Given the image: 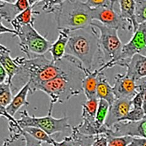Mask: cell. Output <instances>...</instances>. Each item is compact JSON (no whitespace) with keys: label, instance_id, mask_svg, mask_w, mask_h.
I'll return each instance as SVG.
<instances>
[{"label":"cell","instance_id":"obj_10","mask_svg":"<svg viewBox=\"0 0 146 146\" xmlns=\"http://www.w3.org/2000/svg\"><path fill=\"white\" fill-rule=\"evenodd\" d=\"M99 99L98 98L86 100L82 104V122L76 127L81 133L86 135L96 136L100 135L99 131L95 126V117L99 105Z\"/></svg>","mask_w":146,"mask_h":146},{"label":"cell","instance_id":"obj_16","mask_svg":"<svg viewBox=\"0 0 146 146\" xmlns=\"http://www.w3.org/2000/svg\"><path fill=\"white\" fill-rule=\"evenodd\" d=\"M125 74L131 79L138 81L146 78V56L134 55L126 64Z\"/></svg>","mask_w":146,"mask_h":146},{"label":"cell","instance_id":"obj_36","mask_svg":"<svg viewBox=\"0 0 146 146\" xmlns=\"http://www.w3.org/2000/svg\"><path fill=\"white\" fill-rule=\"evenodd\" d=\"M8 76L7 71L1 66H0V83H7Z\"/></svg>","mask_w":146,"mask_h":146},{"label":"cell","instance_id":"obj_1","mask_svg":"<svg viewBox=\"0 0 146 146\" xmlns=\"http://www.w3.org/2000/svg\"><path fill=\"white\" fill-rule=\"evenodd\" d=\"M67 58L66 70L54 80L41 85L38 91L47 95L50 98L48 110L53 111L55 104H63L83 92L82 82L86 70L80 62L71 56Z\"/></svg>","mask_w":146,"mask_h":146},{"label":"cell","instance_id":"obj_19","mask_svg":"<svg viewBox=\"0 0 146 146\" xmlns=\"http://www.w3.org/2000/svg\"><path fill=\"white\" fill-rule=\"evenodd\" d=\"M40 1H38L36 4L33 5L27 8L26 10H24V12L19 14L18 16H17L11 22V25L13 27V29L15 30L17 33V36L18 33L20 31L21 29L23 26L29 24L35 26V22L36 21L35 16L36 15H39L40 13L36 12V11H34L33 9L36 5H39Z\"/></svg>","mask_w":146,"mask_h":146},{"label":"cell","instance_id":"obj_7","mask_svg":"<svg viewBox=\"0 0 146 146\" xmlns=\"http://www.w3.org/2000/svg\"><path fill=\"white\" fill-rule=\"evenodd\" d=\"M17 37L19 40L20 50L27 55V58L43 55L49 52L52 44L31 24L22 27Z\"/></svg>","mask_w":146,"mask_h":146},{"label":"cell","instance_id":"obj_18","mask_svg":"<svg viewBox=\"0 0 146 146\" xmlns=\"http://www.w3.org/2000/svg\"><path fill=\"white\" fill-rule=\"evenodd\" d=\"M101 71H102L99 68H97L85 72V76L82 82V88L86 100L97 98V88L98 85V77Z\"/></svg>","mask_w":146,"mask_h":146},{"label":"cell","instance_id":"obj_30","mask_svg":"<svg viewBox=\"0 0 146 146\" xmlns=\"http://www.w3.org/2000/svg\"><path fill=\"white\" fill-rule=\"evenodd\" d=\"M91 146H108V137L106 134L96 135Z\"/></svg>","mask_w":146,"mask_h":146},{"label":"cell","instance_id":"obj_37","mask_svg":"<svg viewBox=\"0 0 146 146\" xmlns=\"http://www.w3.org/2000/svg\"><path fill=\"white\" fill-rule=\"evenodd\" d=\"M108 146H114L113 143H112L111 141H109V140H108Z\"/></svg>","mask_w":146,"mask_h":146},{"label":"cell","instance_id":"obj_32","mask_svg":"<svg viewBox=\"0 0 146 146\" xmlns=\"http://www.w3.org/2000/svg\"><path fill=\"white\" fill-rule=\"evenodd\" d=\"M22 135L26 139V146H43L41 142L33 138L30 135L24 131L23 130H22Z\"/></svg>","mask_w":146,"mask_h":146},{"label":"cell","instance_id":"obj_5","mask_svg":"<svg viewBox=\"0 0 146 146\" xmlns=\"http://www.w3.org/2000/svg\"><path fill=\"white\" fill-rule=\"evenodd\" d=\"M91 25L99 31L98 68L104 71L114 67L121 53L123 44L119 38L118 30L106 27L97 21H93Z\"/></svg>","mask_w":146,"mask_h":146},{"label":"cell","instance_id":"obj_4","mask_svg":"<svg viewBox=\"0 0 146 146\" xmlns=\"http://www.w3.org/2000/svg\"><path fill=\"white\" fill-rule=\"evenodd\" d=\"M58 30L85 29L93 22L92 10L81 1H60L52 11Z\"/></svg>","mask_w":146,"mask_h":146},{"label":"cell","instance_id":"obj_14","mask_svg":"<svg viewBox=\"0 0 146 146\" xmlns=\"http://www.w3.org/2000/svg\"><path fill=\"white\" fill-rule=\"evenodd\" d=\"M132 104L131 100L116 99L113 104L110 106L105 126L110 129L114 125L121 121L131 110Z\"/></svg>","mask_w":146,"mask_h":146},{"label":"cell","instance_id":"obj_3","mask_svg":"<svg viewBox=\"0 0 146 146\" xmlns=\"http://www.w3.org/2000/svg\"><path fill=\"white\" fill-rule=\"evenodd\" d=\"M99 31L94 26L69 32L66 55L76 58L86 70L92 71L99 53Z\"/></svg>","mask_w":146,"mask_h":146},{"label":"cell","instance_id":"obj_8","mask_svg":"<svg viewBox=\"0 0 146 146\" xmlns=\"http://www.w3.org/2000/svg\"><path fill=\"white\" fill-rule=\"evenodd\" d=\"M137 54L146 56V22L139 24L130 40L123 44L121 53L114 67H125L131 58Z\"/></svg>","mask_w":146,"mask_h":146},{"label":"cell","instance_id":"obj_33","mask_svg":"<svg viewBox=\"0 0 146 146\" xmlns=\"http://www.w3.org/2000/svg\"><path fill=\"white\" fill-rule=\"evenodd\" d=\"M111 1H85L86 4L91 8V9H96V8L107 6L109 4H110Z\"/></svg>","mask_w":146,"mask_h":146},{"label":"cell","instance_id":"obj_6","mask_svg":"<svg viewBox=\"0 0 146 146\" xmlns=\"http://www.w3.org/2000/svg\"><path fill=\"white\" fill-rule=\"evenodd\" d=\"M20 114L21 117L17 119V122L22 128L28 126L37 127L44 130L50 136L55 133L72 131L69 117L64 116L56 118L52 116V111H48L47 116L43 117H36L35 115L31 116L27 110L21 111Z\"/></svg>","mask_w":146,"mask_h":146},{"label":"cell","instance_id":"obj_12","mask_svg":"<svg viewBox=\"0 0 146 146\" xmlns=\"http://www.w3.org/2000/svg\"><path fill=\"white\" fill-rule=\"evenodd\" d=\"M113 88L116 99L132 100L138 92L137 81L126 74L119 73L115 76Z\"/></svg>","mask_w":146,"mask_h":146},{"label":"cell","instance_id":"obj_28","mask_svg":"<svg viewBox=\"0 0 146 146\" xmlns=\"http://www.w3.org/2000/svg\"><path fill=\"white\" fill-rule=\"evenodd\" d=\"M135 16L139 24L146 22V1H135Z\"/></svg>","mask_w":146,"mask_h":146},{"label":"cell","instance_id":"obj_29","mask_svg":"<svg viewBox=\"0 0 146 146\" xmlns=\"http://www.w3.org/2000/svg\"><path fill=\"white\" fill-rule=\"evenodd\" d=\"M108 140L113 143L114 146H129L133 137L130 136L114 137L111 135L106 134Z\"/></svg>","mask_w":146,"mask_h":146},{"label":"cell","instance_id":"obj_13","mask_svg":"<svg viewBox=\"0 0 146 146\" xmlns=\"http://www.w3.org/2000/svg\"><path fill=\"white\" fill-rule=\"evenodd\" d=\"M38 1H17L10 2L8 1H0V16L1 20L11 22L17 16L21 13L33 5L36 4Z\"/></svg>","mask_w":146,"mask_h":146},{"label":"cell","instance_id":"obj_11","mask_svg":"<svg viewBox=\"0 0 146 146\" xmlns=\"http://www.w3.org/2000/svg\"><path fill=\"white\" fill-rule=\"evenodd\" d=\"M114 137L130 136L146 139V114L142 120L135 122L121 121L109 129L108 133Z\"/></svg>","mask_w":146,"mask_h":146},{"label":"cell","instance_id":"obj_22","mask_svg":"<svg viewBox=\"0 0 146 146\" xmlns=\"http://www.w3.org/2000/svg\"><path fill=\"white\" fill-rule=\"evenodd\" d=\"M117 3L119 5L121 17L130 25L134 33L139 26L135 16V1H119Z\"/></svg>","mask_w":146,"mask_h":146},{"label":"cell","instance_id":"obj_17","mask_svg":"<svg viewBox=\"0 0 146 146\" xmlns=\"http://www.w3.org/2000/svg\"><path fill=\"white\" fill-rule=\"evenodd\" d=\"M69 31L66 29L58 30V38L55 41L53 42L49 50L53 60H59L65 56L69 39Z\"/></svg>","mask_w":146,"mask_h":146},{"label":"cell","instance_id":"obj_34","mask_svg":"<svg viewBox=\"0 0 146 146\" xmlns=\"http://www.w3.org/2000/svg\"><path fill=\"white\" fill-rule=\"evenodd\" d=\"M129 146H146V139L133 137Z\"/></svg>","mask_w":146,"mask_h":146},{"label":"cell","instance_id":"obj_31","mask_svg":"<svg viewBox=\"0 0 146 146\" xmlns=\"http://www.w3.org/2000/svg\"><path fill=\"white\" fill-rule=\"evenodd\" d=\"M53 146H75L74 141L71 135L69 136L64 137L63 140L60 142L56 141L55 140H53L52 143Z\"/></svg>","mask_w":146,"mask_h":146},{"label":"cell","instance_id":"obj_9","mask_svg":"<svg viewBox=\"0 0 146 146\" xmlns=\"http://www.w3.org/2000/svg\"><path fill=\"white\" fill-rule=\"evenodd\" d=\"M117 1H111L107 6L92 10L93 21H97L106 27L133 32L127 22L121 17L119 13L114 10V5Z\"/></svg>","mask_w":146,"mask_h":146},{"label":"cell","instance_id":"obj_26","mask_svg":"<svg viewBox=\"0 0 146 146\" xmlns=\"http://www.w3.org/2000/svg\"><path fill=\"white\" fill-rule=\"evenodd\" d=\"M12 87L8 83H0V104L1 108H6L13 99Z\"/></svg>","mask_w":146,"mask_h":146},{"label":"cell","instance_id":"obj_35","mask_svg":"<svg viewBox=\"0 0 146 146\" xmlns=\"http://www.w3.org/2000/svg\"><path fill=\"white\" fill-rule=\"evenodd\" d=\"M0 33H1V35H3L5 33H10L12 34L13 36H17V33L15 31L14 29H11L10 28L5 26L3 23L2 21H1V31H0Z\"/></svg>","mask_w":146,"mask_h":146},{"label":"cell","instance_id":"obj_2","mask_svg":"<svg viewBox=\"0 0 146 146\" xmlns=\"http://www.w3.org/2000/svg\"><path fill=\"white\" fill-rule=\"evenodd\" d=\"M15 60L21 67L20 73L16 76H19L17 80L23 86L29 83V94H34L41 85L62 74L67 64L66 56L57 61L49 60L44 55L33 58L17 57Z\"/></svg>","mask_w":146,"mask_h":146},{"label":"cell","instance_id":"obj_25","mask_svg":"<svg viewBox=\"0 0 146 146\" xmlns=\"http://www.w3.org/2000/svg\"><path fill=\"white\" fill-rule=\"evenodd\" d=\"M71 135L74 139L75 146H91L95 137V136L86 135L81 133L76 126L72 128Z\"/></svg>","mask_w":146,"mask_h":146},{"label":"cell","instance_id":"obj_21","mask_svg":"<svg viewBox=\"0 0 146 146\" xmlns=\"http://www.w3.org/2000/svg\"><path fill=\"white\" fill-rule=\"evenodd\" d=\"M97 97L99 100L102 99L107 101L110 106L113 104L116 99L113 86L109 84L104 71H101L98 77Z\"/></svg>","mask_w":146,"mask_h":146},{"label":"cell","instance_id":"obj_23","mask_svg":"<svg viewBox=\"0 0 146 146\" xmlns=\"http://www.w3.org/2000/svg\"><path fill=\"white\" fill-rule=\"evenodd\" d=\"M28 94H29V85L27 83L13 97L9 106L5 108L10 116L14 117L22 107L29 105V102L27 100Z\"/></svg>","mask_w":146,"mask_h":146},{"label":"cell","instance_id":"obj_24","mask_svg":"<svg viewBox=\"0 0 146 146\" xmlns=\"http://www.w3.org/2000/svg\"><path fill=\"white\" fill-rule=\"evenodd\" d=\"M22 129L25 132L32 136L33 138L41 142H44L48 144L52 145L53 140H55L44 130L37 127L28 126V127H25Z\"/></svg>","mask_w":146,"mask_h":146},{"label":"cell","instance_id":"obj_27","mask_svg":"<svg viewBox=\"0 0 146 146\" xmlns=\"http://www.w3.org/2000/svg\"><path fill=\"white\" fill-rule=\"evenodd\" d=\"M145 112L143 108H135L131 107V110L121 121L135 122L142 120L145 116ZM120 121V122H121Z\"/></svg>","mask_w":146,"mask_h":146},{"label":"cell","instance_id":"obj_15","mask_svg":"<svg viewBox=\"0 0 146 146\" xmlns=\"http://www.w3.org/2000/svg\"><path fill=\"white\" fill-rule=\"evenodd\" d=\"M10 53L9 48L3 44H0V65L7 71L8 76L7 83L12 86L13 80L20 73L21 67L17 64L15 58L11 57Z\"/></svg>","mask_w":146,"mask_h":146},{"label":"cell","instance_id":"obj_20","mask_svg":"<svg viewBox=\"0 0 146 146\" xmlns=\"http://www.w3.org/2000/svg\"><path fill=\"white\" fill-rule=\"evenodd\" d=\"M9 136L5 139L2 146H26V139L22 135V129L17 119L8 121Z\"/></svg>","mask_w":146,"mask_h":146}]
</instances>
